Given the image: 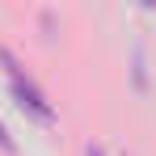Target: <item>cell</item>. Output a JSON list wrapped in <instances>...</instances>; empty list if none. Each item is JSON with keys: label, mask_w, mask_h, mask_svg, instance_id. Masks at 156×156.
<instances>
[{"label": "cell", "mask_w": 156, "mask_h": 156, "mask_svg": "<svg viewBox=\"0 0 156 156\" xmlns=\"http://www.w3.org/2000/svg\"><path fill=\"white\" fill-rule=\"evenodd\" d=\"M0 68H4V76H9V93H13V101L21 105L34 122L51 127V122H55V110H51V101H47V93L26 76V68L17 63V55L9 51V47H0Z\"/></svg>", "instance_id": "6da1fadb"}, {"label": "cell", "mask_w": 156, "mask_h": 156, "mask_svg": "<svg viewBox=\"0 0 156 156\" xmlns=\"http://www.w3.org/2000/svg\"><path fill=\"white\" fill-rule=\"evenodd\" d=\"M0 148H4V152H17V144H13V135H9L4 122H0Z\"/></svg>", "instance_id": "7a4b0ae2"}, {"label": "cell", "mask_w": 156, "mask_h": 156, "mask_svg": "<svg viewBox=\"0 0 156 156\" xmlns=\"http://www.w3.org/2000/svg\"><path fill=\"white\" fill-rule=\"evenodd\" d=\"M89 156H110L105 148H97V144H89Z\"/></svg>", "instance_id": "3957f363"}, {"label": "cell", "mask_w": 156, "mask_h": 156, "mask_svg": "<svg viewBox=\"0 0 156 156\" xmlns=\"http://www.w3.org/2000/svg\"><path fill=\"white\" fill-rule=\"evenodd\" d=\"M139 4H144V9H156V0H139Z\"/></svg>", "instance_id": "277c9868"}]
</instances>
